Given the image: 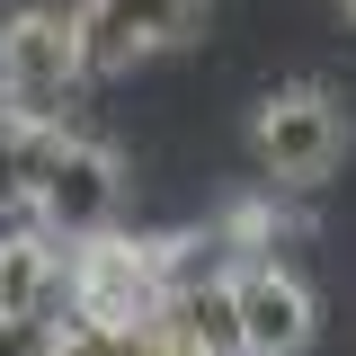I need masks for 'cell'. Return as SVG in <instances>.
Wrapping results in <instances>:
<instances>
[{
  "instance_id": "cell-1",
  "label": "cell",
  "mask_w": 356,
  "mask_h": 356,
  "mask_svg": "<svg viewBox=\"0 0 356 356\" xmlns=\"http://www.w3.org/2000/svg\"><path fill=\"white\" fill-rule=\"evenodd\" d=\"M116 205H125V161L98 134H72V125L27 134V196H18V214L36 232L98 241V232H116Z\"/></svg>"
},
{
  "instance_id": "cell-2",
  "label": "cell",
  "mask_w": 356,
  "mask_h": 356,
  "mask_svg": "<svg viewBox=\"0 0 356 356\" xmlns=\"http://www.w3.org/2000/svg\"><path fill=\"white\" fill-rule=\"evenodd\" d=\"M89 89V63L72 44V9H18L0 27V116L9 125H72Z\"/></svg>"
},
{
  "instance_id": "cell-3",
  "label": "cell",
  "mask_w": 356,
  "mask_h": 356,
  "mask_svg": "<svg viewBox=\"0 0 356 356\" xmlns=\"http://www.w3.org/2000/svg\"><path fill=\"white\" fill-rule=\"evenodd\" d=\"M250 161L276 196H303L348 161V107L330 98L321 81H294V89H267L259 116H250Z\"/></svg>"
},
{
  "instance_id": "cell-4",
  "label": "cell",
  "mask_w": 356,
  "mask_h": 356,
  "mask_svg": "<svg viewBox=\"0 0 356 356\" xmlns=\"http://www.w3.org/2000/svg\"><path fill=\"white\" fill-rule=\"evenodd\" d=\"M161 303H170V241H125V232L72 241L63 312L107 321V330H143V321H161Z\"/></svg>"
},
{
  "instance_id": "cell-5",
  "label": "cell",
  "mask_w": 356,
  "mask_h": 356,
  "mask_svg": "<svg viewBox=\"0 0 356 356\" xmlns=\"http://www.w3.org/2000/svg\"><path fill=\"white\" fill-rule=\"evenodd\" d=\"M205 27V0H81L72 9V44H81L89 81H116L134 63H161Z\"/></svg>"
},
{
  "instance_id": "cell-6",
  "label": "cell",
  "mask_w": 356,
  "mask_h": 356,
  "mask_svg": "<svg viewBox=\"0 0 356 356\" xmlns=\"http://www.w3.org/2000/svg\"><path fill=\"white\" fill-rule=\"evenodd\" d=\"M232 321H241V356H303L321 303L285 259H232Z\"/></svg>"
},
{
  "instance_id": "cell-7",
  "label": "cell",
  "mask_w": 356,
  "mask_h": 356,
  "mask_svg": "<svg viewBox=\"0 0 356 356\" xmlns=\"http://www.w3.org/2000/svg\"><path fill=\"white\" fill-rule=\"evenodd\" d=\"M63 285H72V241H54L36 222H9L0 232V312L63 321Z\"/></svg>"
},
{
  "instance_id": "cell-8",
  "label": "cell",
  "mask_w": 356,
  "mask_h": 356,
  "mask_svg": "<svg viewBox=\"0 0 356 356\" xmlns=\"http://www.w3.org/2000/svg\"><path fill=\"white\" fill-rule=\"evenodd\" d=\"M54 356H134V330H107V321L63 312V321H54Z\"/></svg>"
},
{
  "instance_id": "cell-9",
  "label": "cell",
  "mask_w": 356,
  "mask_h": 356,
  "mask_svg": "<svg viewBox=\"0 0 356 356\" xmlns=\"http://www.w3.org/2000/svg\"><path fill=\"white\" fill-rule=\"evenodd\" d=\"M18 196H27V125L0 116V214H18Z\"/></svg>"
},
{
  "instance_id": "cell-10",
  "label": "cell",
  "mask_w": 356,
  "mask_h": 356,
  "mask_svg": "<svg viewBox=\"0 0 356 356\" xmlns=\"http://www.w3.org/2000/svg\"><path fill=\"white\" fill-rule=\"evenodd\" d=\"M0 356H54V321H36V312H0Z\"/></svg>"
},
{
  "instance_id": "cell-11",
  "label": "cell",
  "mask_w": 356,
  "mask_h": 356,
  "mask_svg": "<svg viewBox=\"0 0 356 356\" xmlns=\"http://www.w3.org/2000/svg\"><path fill=\"white\" fill-rule=\"evenodd\" d=\"M339 9H348V18H356V0H339Z\"/></svg>"
}]
</instances>
